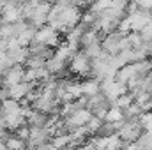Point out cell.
I'll list each match as a JSON object with an SVG mask.
<instances>
[{"label": "cell", "instance_id": "1", "mask_svg": "<svg viewBox=\"0 0 152 150\" xmlns=\"http://www.w3.org/2000/svg\"><path fill=\"white\" fill-rule=\"evenodd\" d=\"M69 71H71V74H75L76 78H80V79H85V78H90V67H92V62H90V58L81 51V50H78L73 53V57H71V60H69Z\"/></svg>", "mask_w": 152, "mask_h": 150}, {"label": "cell", "instance_id": "2", "mask_svg": "<svg viewBox=\"0 0 152 150\" xmlns=\"http://www.w3.org/2000/svg\"><path fill=\"white\" fill-rule=\"evenodd\" d=\"M34 42H39V44H44V46H50V48H58L60 44H64V41L60 37V34L50 27L48 23L36 28V34H34Z\"/></svg>", "mask_w": 152, "mask_h": 150}, {"label": "cell", "instance_id": "3", "mask_svg": "<svg viewBox=\"0 0 152 150\" xmlns=\"http://www.w3.org/2000/svg\"><path fill=\"white\" fill-rule=\"evenodd\" d=\"M117 134H118V138H120L122 141H136V140L143 134V125L138 122V118H134V120H126V122L118 127Z\"/></svg>", "mask_w": 152, "mask_h": 150}, {"label": "cell", "instance_id": "4", "mask_svg": "<svg viewBox=\"0 0 152 150\" xmlns=\"http://www.w3.org/2000/svg\"><path fill=\"white\" fill-rule=\"evenodd\" d=\"M0 18L4 23H16L23 20V5L20 0H7L4 9L0 11Z\"/></svg>", "mask_w": 152, "mask_h": 150}, {"label": "cell", "instance_id": "5", "mask_svg": "<svg viewBox=\"0 0 152 150\" xmlns=\"http://www.w3.org/2000/svg\"><path fill=\"white\" fill-rule=\"evenodd\" d=\"M126 18H127V21H129L131 32H140L145 25L152 23L151 11H143V9H134V11L127 12Z\"/></svg>", "mask_w": 152, "mask_h": 150}, {"label": "cell", "instance_id": "6", "mask_svg": "<svg viewBox=\"0 0 152 150\" xmlns=\"http://www.w3.org/2000/svg\"><path fill=\"white\" fill-rule=\"evenodd\" d=\"M5 55L9 57V60L12 64H21L23 66L27 62V58H28V48L27 46H20L16 42V39H11L5 44Z\"/></svg>", "mask_w": 152, "mask_h": 150}, {"label": "cell", "instance_id": "7", "mask_svg": "<svg viewBox=\"0 0 152 150\" xmlns=\"http://www.w3.org/2000/svg\"><path fill=\"white\" fill-rule=\"evenodd\" d=\"M90 117H92V111H90L88 108H80V110H76L73 115H69V117H66V118H62V120H64V124H66V127H67V133H71V131H75L76 127L85 125V124L90 120Z\"/></svg>", "mask_w": 152, "mask_h": 150}, {"label": "cell", "instance_id": "8", "mask_svg": "<svg viewBox=\"0 0 152 150\" xmlns=\"http://www.w3.org/2000/svg\"><path fill=\"white\" fill-rule=\"evenodd\" d=\"M50 140H51V133L46 125L44 127H30V134H28V140H27V149L34 150L36 147L42 145V143H48Z\"/></svg>", "mask_w": 152, "mask_h": 150}, {"label": "cell", "instance_id": "9", "mask_svg": "<svg viewBox=\"0 0 152 150\" xmlns=\"http://www.w3.org/2000/svg\"><path fill=\"white\" fill-rule=\"evenodd\" d=\"M122 32L113 30V32H108L101 37V48L103 51H106L108 55H117L120 51V39H122Z\"/></svg>", "mask_w": 152, "mask_h": 150}, {"label": "cell", "instance_id": "10", "mask_svg": "<svg viewBox=\"0 0 152 150\" xmlns=\"http://www.w3.org/2000/svg\"><path fill=\"white\" fill-rule=\"evenodd\" d=\"M23 71H25V67L21 64L11 66L2 76V87H12L20 81H23Z\"/></svg>", "mask_w": 152, "mask_h": 150}, {"label": "cell", "instance_id": "11", "mask_svg": "<svg viewBox=\"0 0 152 150\" xmlns=\"http://www.w3.org/2000/svg\"><path fill=\"white\" fill-rule=\"evenodd\" d=\"M80 83H81V94H83L85 97H90V95H94V94L99 92L101 81H97L96 78H85V79H81Z\"/></svg>", "mask_w": 152, "mask_h": 150}, {"label": "cell", "instance_id": "12", "mask_svg": "<svg viewBox=\"0 0 152 150\" xmlns=\"http://www.w3.org/2000/svg\"><path fill=\"white\" fill-rule=\"evenodd\" d=\"M2 140H4L7 150H23L27 147V143H25L23 140H20L14 133H12V134H7V133H5V136H4Z\"/></svg>", "mask_w": 152, "mask_h": 150}, {"label": "cell", "instance_id": "13", "mask_svg": "<svg viewBox=\"0 0 152 150\" xmlns=\"http://www.w3.org/2000/svg\"><path fill=\"white\" fill-rule=\"evenodd\" d=\"M94 42H101V36H99V30L96 28H87L81 36V41H80V46L85 48L88 44H94Z\"/></svg>", "mask_w": 152, "mask_h": 150}, {"label": "cell", "instance_id": "14", "mask_svg": "<svg viewBox=\"0 0 152 150\" xmlns=\"http://www.w3.org/2000/svg\"><path fill=\"white\" fill-rule=\"evenodd\" d=\"M34 34H36V28L28 25L27 28H23V30L18 34V37H16V42H18L20 46H27V48H28V44L34 41Z\"/></svg>", "mask_w": 152, "mask_h": 150}, {"label": "cell", "instance_id": "15", "mask_svg": "<svg viewBox=\"0 0 152 150\" xmlns=\"http://www.w3.org/2000/svg\"><path fill=\"white\" fill-rule=\"evenodd\" d=\"M122 120H126L124 118V111L118 108V106H110L108 108V111L104 115V122H110V124H117V122H122Z\"/></svg>", "mask_w": 152, "mask_h": 150}, {"label": "cell", "instance_id": "16", "mask_svg": "<svg viewBox=\"0 0 152 150\" xmlns=\"http://www.w3.org/2000/svg\"><path fill=\"white\" fill-rule=\"evenodd\" d=\"M50 141H51V145L57 150H60V149H64V147L71 145V134L69 133H66V134H55V136H51Z\"/></svg>", "mask_w": 152, "mask_h": 150}, {"label": "cell", "instance_id": "17", "mask_svg": "<svg viewBox=\"0 0 152 150\" xmlns=\"http://www.w3.org/2000/svg\"><path fill=\"white\" fill-rule=\"evenodd\" d=\"M103 118H99V117H90V120L85 124V129H87V133H88V136H96L97 133H99V129H101V125H103Z\"/></svg>", "mask_w": 152, "mask_h": 150}, {"label": "cell", "instance_id": "18", "mask_svg": "<svg viewBox=\"0 0 152 150\" xmlns=\"http://www.w3.org/2000/svg\"><path fill=\"white\" fill-rule=\"evenodd\" d=\"M112 2H113V0H92V2L88 4V11L99 14V12L110 9V7H112Z\"/></svg>", "mask_w": 152, "mask_h": 150}, {"label": "cell", "instance_id": "19", "mask_svg": "<svg viewBox=\"0 0 152 150\" xmlns=\"http://www.w3.org/2000/svg\"><path fill=\"white\" fill-rule=\"evenodd\" d=\"M133 101H134V97H133V94H131V92H126V94H122V95H118V97L115 99V101L112 103V104H113V106H118L120 110H124V108H127V106H129V104H131Z\"/></svg>", "mask_w": 152, "mask_h": 150}, {"label": "cell", "instance_id": "20", "mask_svg": "<svg viewBox=\"0 0 152 150\" xmlns=\"http://www.w3.org/2000/svg\"><path fill=\"white\" fill-rule=\"evenodd\" d=\"M106 150H122V140L118 138V134H117V133L112 134V136H108Z\"/></svg>", "mask_w": 152, "mask_h": 150}, {"label": "cell", "instance_id": "21", "mask_svg": "<svg viewBox=\"0 0 152 150\" xmlns=\"http://www.w3.org/2000/svg\"><path fill=\"white\" fill-rule=\"evenodd\" d=\"M138 34H140V37H142V41H143V44H145V42H149V41H152V23L145 25Z\"/></svg>", "mask_w": 152, "mask_h": 150}, {"label": "cell", "instance_id": "22", "mask_svg": "<svg viewBox=\"0 0 152 150\" xmlns=\"http://www.w3.org/2000/svg\"><path fill=\"white\" fill-rule=\"evenodd\" d=\"M14 134L20 138V140H23L25 143H27V140H28V134H30V127L25 124V125H21V127H18L16 131H14Z\"/></svg>", "mask_w": 152, "mask_h": 150}, {"label": "cell", "instance_id": "23", "mask_svg": "<svg viewBox=\"0 0 152 150\" xmlns=\"http://www.w3.org/2000/svg\"><path fill=\"white\" fill-rule=\"evenodd\" d=\"M133 4H134L138 9H143V11H152V0H133Z\"/></svg>", "mask_w": 152, "mask_h": 150}, {"label": "cell", "instance_id": "24", "mask_svg": "<svg viewBox=\"0 0 152 150\" xmlns=\"http://www.w3.org/2000/svg\"><path fill=\"white\" fill-rule=\"evenodd\" d=\"M5 4H7V0H0V11L4 9V5H5Z\"/></svg>", "mask_w": 152, "mask_h": 150}, {"label": "cell", "instance_id": "25", "mask_svg": "<svg viewBox=\"0 0 152 150\" xmlns=\"http://www.w3.org/2000/svg\"><path fill=\"white\" fill-rule=\"evenodd\" d=\"M42 2H48V4H53V2H57V0H42Z\"/></svg>", "mask_w": 152, "mask_h": 150}, {"label": "cell", "instance_id": "26", "mask_svg": "<svg viewBox=\"0 0 152 150\" xmlns=\"http://www.w3.org/2000/svg\"><path fill=\"white\" fill-rule=\"evenodd\" d=\"M0 120H2V113H0Z\"/></svg>", "mask_w": 152, "mask_h": 150}, {"label": "cell", "instance_id": "27", "mask_svg": "<svg viewBox=\"0 0 152 150\" xmlns=\"http://www.w3.org/2000/svg\"><path fill=\"white\" fill-rule=\"evenodd\" d=\"M138 150H145V149H138Z\"/></svg>", "mask_w": 152, "mask_h": 150}, {"label": "cell", "instance_id": "28", "mask_svg": "<svg viewBox=\"0 0 152 150\" xmlns=\"http://www.w3.org/2000/svg\"><path fill=\"white\" fill-rule=\"evenodd\" d=\"M88 2H92V0H88Z\"/></svg>", "mask_w": 152, "mask_h": 150}]
</instances>
